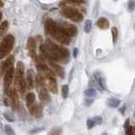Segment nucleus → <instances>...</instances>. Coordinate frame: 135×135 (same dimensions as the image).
Listing matches in <instances>:
<instances>
[{
  "label": "nucleus",
  "instance_id": "f3484780",
  "mask_svg": "<svg viewBox=\"0 0 135 135\" xmlns=\"http://www.w3.org/2000/svg\"><path fill=\"white\" fill-rule=\"evenodd\" d=\"M96 25L101 30H106L109 28V25H110V23H109V20H108L106 18L101 17L97 20L96 22Z\"/></svg>",
  "mask_w": 135,
  "mask_h": 135
},
{
  "label": "nucleus",
  "instance_id": "0eeeda50",
  "mask_svg": "<svg viewBox=\"0 0 135 135\" xmlns=\"http://www.w3.org/2000/svg\"><path fill=\"white\" fill-rule=\"evenodd\" d=\"M14 67L12 66L9 69H7V71L5 72V74H4V94H7V95H9V94L11 85L14 80Z\"/></svg>",
  "mask_w": 135,
  "mask_h": 135
},
{
  "label": "nucleus",
  "instance_id": "f257e3e1",
  "mask_svg": "<svg viewBox=\"0 0 135 135\" xmlns=\"http://www.w3.org/2000/svg\"><path fill=\"white\" fill-rule=\"evenodd\" d=\"M45 31L51 36L54 40L63 45H68L70 43V37L63 31L58 24L53 21L52 19H47L45 23Z\"/></svg>",
  "mask_w": 135,
  "mask_h": 135
},
{
  "label": "nucleus",
  "instance_id": "6e6552de",
  "mask_svg": "<svg viewBox=\"0 0 135 135\" xmlns=\"http://www.w3.org/2000/svg\"><path fill=\"white\" fill-rule=\"evenodd\" d=\"M36 68H37V71L39 73L38 74H40L41 77L44 78V79L55 77V74H54L53 72L47 66L45 65V64H39V65H37Z\"/></svg>",
  "mask_w": 135,
  "mask_h": 135
},
{
  "label": "nucleus",
  "instance_id": "c756f323",
  "mask_svg": "<svg viewBox=\"0 0 135 135\" xmlns=\"http://www.w3.org/2000/svg\"><path fill=\"white\" fill-rule=\"evenodd\" d=\"M95 125L92 119H88L87 120V127H88V129H91Z\"/></svg>",
  "mask_w": 135,
  "mask_h": 135
},
{
  "label": "nucleus",
  "instance_id": "20e7f679",
  "mask_svg": "<svg viewBox=\"0 0 135 135\" xmlns=\"http://www.w3.org/2000/svg\"><path fill=\"white\" fill-rule=\"evenodd\" d=\"M14 37L12 35H7L0 44V60L4 59L10 53L14 44Z\"/></svg>",
  "mask_w": 135,
  "mask_h": 135
},
{
  "label": "nucleus",
  "instance_id": "cd10ccee",
  "mask_svg": "<svg viewBox=\"0 0 135 135\" xmlns=\"http://www.w3.org/2000/svg\"><path fill=\"white\" fill-rule=\"evenodd\" d=\"M126 135H134V128L132 126L126 128Z\"/></svg>",
  "mask_w": 135,
  "mask_h": 135
},
{
  "label": "nucleus",
  "instance_id": "ddd939ff",
  "mask_svg": "<svg viewBox=\"0 0 135 135\" xmlns=\"http://www.w3.org/2000/svg\"><path fill=\"white\" fill-rule=\"evenodd\" d=\"M14 61V56H10L5 61L2 62V63L0 64V78H1V76H2L4 73H5L7 69H9L10 67L13 66Z\"/></svg>",
  "mask_w": 135,
  "mask_h": 135
},
{
  "label": "nucleus",
  "instance_id": "2eb2a0df",
  "mask_svg": "<svg viewBox=\"0 0 135 135\" xmlns=\"http://www.w3.org/2000/svg\"><path fill=\"white\" fill-rule=\"evenodd\" d=\"M34 73L32 69H29L26 73V79H25V85L26 89L32 90L34 88Z\"/></svg>",
  "mask_w": 135,
  "mask_h": 135
},
{
  "label": "nucleus",
  "instance_id": "f03ea898",
  "mask_svg": "<svg viewBox=\"0 0 135 135\" xmlns=\"http://www.w3.org/2000/svg\"><path fill=\"white\" fill-rule=\"evenodd\" d=\"M50 53L51 62L67 63L69 60V52L67 48L57 45L51 40H46V44Z\"/></svg>",
  "mask_w": 135,
  "mask_h": 135
},
{
  "label": "nucleus",
  "instance_id": "e433bc0d",
  "mask_svg": "<svg viewBox=\"0 0 135 135\" xmlns=\"http://www.w3.org/2000/svg\"><path fill=\"white\" fill-rule=\"evenodd\" d=\"M40 130H43V128H39V129H34V130H32V131H31V133H37V132L40 131Z\"/></svg>",
  "mask_w": 135,
  "mask_h": 135
},
{
  "label": "nucleus",
  "instance_id": "b1692460",
  "mask_svg": "<svg viewBox=\"0 0 135 135\" xmlns=\"http://www.w3.org/2000/svg\"><path fill=\"white\" fill-rule=\"evenodd\" d=\"M96 94V90L94 89H88L85 91V95L88 97H92L94 96Z\"/></svg>",
  "mask_w": 135,
  "mask_h": 135
},
{
  "label": "nucleus",
  "instance_id": "4c0bfd02",
  "mask_svg": "<svg viewBox=\"0 0 135 135\" xmlns=\"http://www.w3.org/2000/svg\"><path fill=\"white\" fill-rule=\"evenodd\" d=\"M2 18H3V14H2V13L0 12V22H1V20H2Z\"/></svg>",
  "mask_w": 135,
  "mask_h": 135
},
{
  "label": "nucleus",
  "instance_id": "9d476101",
  "mask_svg": "<svg viewBox=\"0 0 135 135\" xmlns=\"http://www.w3.org/2000/svg\"><path fill=\"white\" fill-rule=\"evenodd\" d=\"M9 100H10V105L13 109V111H15L19 107V96H18L17 90L14 88H11L9 90Z\"/></svg>",
  "mask_w": 135,
  "mask_h": 135
},
{
  "label": "nucleus",
  "instance_id": "9b49d317",
  "mask_svg": "<svg viewBox=\"0 0 135 135\" xmlns=\"http://www.w3.org/2000/svg\"><path fill=\"white\" fill-rule=\"evenodd\" d=\"M26 47L29 51L30 56L35 59L36 58V40L34 37H29L27 40Z\"/></svg>",
  "mask_w": 135,
  "mask_h": 135
},
{
  "label": "nucleus",
  "instance_id": "bb28decb",
  "mask_svg": "<svg viewBox=\"0 0 135 135\" xmlns=\"http://www.w3.org/2000/svg\"><path fill=\"white\" fill-rule=\"evenodd\" d=\"M4 117H5L6 120H8V122H14V118L13 115L10 114L9 112H4Z\"/></svg>",
  "mask_w": 135,
  "mask_h": 135
},
{
  "label": "nucleus",
  "instance_id": "f8f14e48",
  "mask_svg": "<svg viewBox=\"0 0 135 135\" xmlns=\"http://www.w3.org/2000/svg\"><path fill=\"white\" fill-rule=\"evenodd\" d=\"M30 113L31 114V116L35 118H39L42 116L43 113V107L39 103L34 104L29 108Z\"/></svg>",
  "mask_w": 135,
  "mask_h": 135
},
{
  "label": "nucleus",
  "instance_id": "423d86ee",
  "mask_svg": "<svg viewBox=\"0 0 135 135\" xmlns=\"http://www.w3.org/2000/svg\"><path fill=\"white\" fill-rule=\"evenodd\" d=\"M61 14L65 18L71 19L72 21L74 22H80L84 19V16L81 12H79L77 9L72 8L70 6L63 7L62 10H61Z\"/></svg>",
  "mask_w": 135,
  "mask_h": 135
},
{
  "label": "nucleus",
  "instance_id": "72a5a7b5",
  "mask_svg": "<svg viewBox=\"0 0 135 135\" xmlns=\"http://www.w3.org/2000/svg\"><path fill=\"white\" fill-rule=\"evenodd\" d=\"M78 53H79V49H78V48L73 49V58H77Z\"/></svg>",
  "mask_w": 135,
  "mask_h": 135
},
{
  "label": "nucleus",
  "instance_id": "58836bf2",
  "mask_svg": "<svg viewBox=\"0 0 135 135\" xmlns=\"http://www.w3.org/2000/svg\"><path fill=\"white\" fill-rule=\"evenodd\" d=\"M3 4H3L2 2H0V8H1V7L3 6Z\"/></svg>",
  "mask_w": 135,
  "mask_h": 135
},
{
  "label": "nucleus",
  "instance_id": "a878e982",
  "mask_svg": "<svg viewBox=\"0 0 135 135\" xmlns=\"http://www.w3.org/2000/svg\"><path fill=\"white\" fill-rule=\"evenodd\" d=\"M4 129H5V133L7 135H14V132L13 128H12L9 125H5L4 127Z\"/></svg>",
  "mask_w": 135,
  "mask_h": 135
},
{
  "label": "nucleus",
  "instance_id": "c85d7f7f",
  "mask_svg": "<svg viewBox=\"0 0 135 135\" xmlns=\"http://www.w3.org/2000/svg\"><path fill=\"white\" fill-rule=\"evenodd\" d=\"M98 82H99V85H100V89L106 90V84H105L104 79H102V78H100Z\"/></svg>",
  "mask_w": 135,
  "mask_h": 135
},
{
  "label": "nucleus",
  "instance_id": "a211bd4d",
  "mask_svg": "<svg viewBox=\"0 0 135 135\" xmlns=\"http://www.w3.org/2000/svg\"><path fill=\"white\" fill-rule=\"evenodd\" d=\"M25 100H26V106L28 108L31 107L32 105H34V102H35V100H36V95L33 92H30L27 94L26 95V98H25Z\"/></svg>",
  "mask_w": 135,
  "mask_h": 135
},
{
  "label": "nucleus",
  "instance_id": "412c9836",
  "mask_svg": "<svg viewBox=\"0 0 135 135\" xmlns=\"http://www.w3.org/2000/svg\"><path fill=\"white\" fill-rule=\"evenodd\" d=\"M63 130L60 127H53L52 130L48 133V135H61Z\"/></svg>",
  "mask_w": 135,
  "mask_h": 135
},
{
  "label": "nucleus",
  "instance_id": "dca6fc26",
  "mask_svg": "<svg viewBox=\"0 0 135 135\" xmlns=\"http://www.w3.org/2000/svg\"><path fill=\"white\" fill-rule=\"evenodd\" d=\"M50 65L52 69H53V71L55 72L60 78L64 79V77H65V71H64L63 68H62L60 65H58L56 63H53V62H50Z\"/></svg>",
  "mask_w": 135,
  "mask_h": 135
},
{
  "label": "nucleus",
  "instance_id": "ea45409f",
  "mask_svg": "<svg viewBox=\"0 0 135 135\" xmlns=\"http://www.w3.org/2000/svg\"><path fill=\"white\" fill-rule=\"evenodd\" d=\"M101 135H107L106 133H103V134H101Z\"/></svg>",
  "mask_w": 135,
  "mask_h": 135
},
{
  "label": "nucleus",
  "instance_id": "6ab92c4d",
  "mask_svg": "<svg viewBox=\"0 0 135 135\" xmlns=\"http://www.w3.org/2000/svg\"><path fill=\"white\" fill-rule=\"evenodd\" d=\"M9 29V22L7 20H4L0 25V37L4 36L6 34Z\"/></svg>",
  "mask_w": 135,
  "mask_h": 135
},
{
  "label": "nucleus",
  "instance_id": "4be33fe9",
  "mask_svg": "<svg viewBox=\"0 0 135 135\" xmlns=\"http://www.w3.org/2000/svg\"><path fill=\"white\" fill-rule=\"evenodd\" d=\"M91 28H92V21H91L90 19H88V20L85 21V27H84L85 33H89L91 31Z\"/></svg>",
  "mask_w": 135,
  "mask_h": 135
},
{
  "label": "nucleus",
  "instance_id": "7ed1b4c3",
  "mask_svg": "<svg viewBox=\"0 0 135 135\" xmlns=\"http://www.w3.org/2000/svg\"><path fill=\"white\" fill-rule=\"evenodd\" d=\"M15 84L17 85V89L19 94L23 96L26 90L25 78V65L22 62H19L16 67V75H15Z\"/></svg>",
  "mask_w": 135,
  "mask_h": 135
},
{
  "label": "nucleus",
  "instance_id": "2f4dec72",
  "mask_svg": "<svg viewBox=\"0 0 135 135\" xmlns=\"http://www.w3.org/2000/svg\"><path fill=\"white\" fill-rule=\"evenodd\" d=\"M93 102H94L93 99H86V100H85V105L86 106H90L91 104H93Z\"/></svg>",
  "mask_w": 135,
  "mask_h": 135
},
{
  "label": "nucleus",
  "instance_id": "f704fd0d",
  "mask_svg": "<svg viewBox=\"0 0 135 135\" xmlns=\"http://www.w3.org/2000/svg\"><path fill=\"white\" fill-rule=\"evenodd\" d=\"M4 104H5L6 106H8L9 105H10V100H9V99L5 98V99H4Z\"/></svg>",
  "mask_w": 135,
  "mask_h": 135
},
{
  "label": "nucleus",
  "instance_id": "7c9ffc66",
  "mask_svg": "<svg viewBox=\"0 0 135 135\" xmlns=\"http://www.w3.org/2000/svg\"><path fill=\"white\" fill-rule=\"evenodd\" d=\"M93 121H94V124H100L102 123V118L100 117H95L94 118H93Z\"/></svg>",
  "mask_w": 135,
  "mask_h": 135
},
{
  "label": "nucleus",
  "instance_id": "c9c22d12",
  "mask_svg": "<svg viewBox=\"0 0 135 135\" xmlns=\"http://www.w3.org/2000/svg\"><path fill=\"white\" fill-rule=\"evenodd\" d=\"M129 122H130L129 119H127V121H126V122H125V125H124L125 128H127V127H129Z\"/></svg>",
  "mask_w": 135,
  "mask_h": 135
},
{
  "label": "nucleus",
  "instance_id": "39448f33",
  "mask_svg": "<svg viewBox=\"0 0 135 135\" xmlns=\"http://www.w3.org/2000/svg\"><path fill=\"white\" fill-rule=\"evenodd\" d=\"M36 90L39 94V99L41 102H47L49 99L48 92H47V88H46V82L43 77L37 74L36 79Z\"/></svg>",
  "mask_w": 135,
  "mask_h": 135
},
{
  "label": "nucleus",
  "instance_id": "473e14b6",
  "mask_svg": "<svg viewBox=\"0 0 135 135\" xmlns=\"http://www.w3.org/2000/svg\"><path fill=\"white\" fill-rule=\"evenodd\" d=\"M133 9H134V2L133 1H130L128 3V9L133 10Z\"/></svg>",
  "mask_w": 135,
  "mask_h": 135
},
{
  "label": "nucleus",
  "instance_id": "aec40b11",
  "mask_svg": "<svg viewBox=\"0 0 135 135\" xmlns=\"http://www.w3.org/2000/svg\"><path fill=\"white\" fill-rule=\"evenodd\" d=\"M120 103H121V100H120L116 98H112V99H110V100H108L107 105L110 106V107L115 108V107H117L120 105Z\"/></svg>",
  "mask_w": 135,
  "mask_h": 135
},
{
  "label": "nucleus",
  "instance_id": "5701e85b",
  "mask_svg": "<svg viewBox=\"0 0 135 135\" xmlns=\"http://www.w3.org/2000/svg\"><path fill=\"white\" fill-rule=\"evenodd\" d=\"M112 40H113V43H116L117 40V37H118V31L116 27H112Z\"/></svg>",
  "mask_w": 135,
  "mask_h": 135
},
{
  "label": "nucleus",
  "instance_id": "4468645a",
  "mask_svg": "<svg viewBox=\"0 0 135 135\" xmlns=\"http://www.w3.org/2000/svg\"><path fill=\"white\" fill-rule=\"evenodd\" d=\"M46 82V88H48V90L53 94H57L58 93V83H57L56 78H49V79H45Z\"/></svg>",
  "mask_w": 135,
  "mask_h": 135
},
{
  "label": "nucleus",
  "instance_id": "1a4fd4ad",
  "mask_svg": "<svg viewBox=\"0 0 135 135\" xmlns=\"http://www.w3.org/2000/svg\"><path fill=\"white\" fill-rule=\"evenodd\" d=\"M60 27L63 29V31L67 34L68 36H75L78 33V29L75 25L72 24L67 23V22H63L61 25H59Z\"/></svg>",
  "mask_w": 135,
  "mask_h": 135
},
{
  "label": "nucleus",
  "instance_id": "393cba45",
  "mask_svg": "<svg viewBox=\"0 0 135 135\" xmlns=\"http://www.w3.org/2000/svg\"><path fill=\"white\" fill-rule=\"evenodd\" d=\"M68 85H65L62 86V96L63 97L64 99H66L68 95Z\"/></svg>",
  "mask_w": 135,
  "mask_h": 135
}]
</instances>
